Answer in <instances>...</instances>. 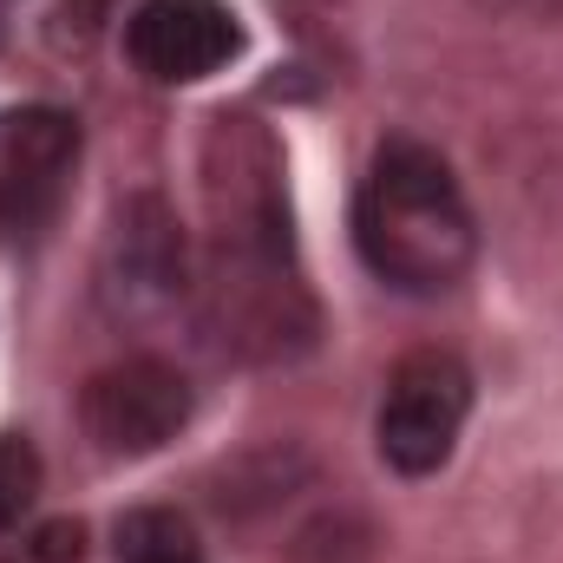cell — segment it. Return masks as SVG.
I'll return each mask as SVG.
<instances>
[{"mask_svg": "<svg viewBox=\"0 0 563 563\" xmlns=\"http://www.w3.org/2000/svg\"><path fill=\"white\" fill-rule=\"evenodd\" d=\"M203 203H210V269L203 328L236 361H288L314 334V301L295 269L282 151L256 119H217L203 139Z\"/></svg>", "mask_w": 563, "mask_h": 563, "instance_id": "6da1fadb", "label": "cell"}, {"mask_svg": "<svg viewBox=\"0 0 563 563\" xmlns=\"http://www.w3.org/2000/svg\"><path fill=\"white\" fill-rule=\"evenodd\" d=\"M354 243L361 263L400 295H445L465 282L478 230L452 164L432 144L394 139L374 151L354 197Z\"/></svg>", "mask_w": 563, "mask_h": 563, "instance_id": "7a4b0ae2", "label": "cell"}, {"mask_svg": "<svg viewBox=\"0 0 563 563\" xmlns=\"http://www.w3.org/2000/svg\"><path fill=\"white\" fill-rule=\"evenodd\" d=\"M472 413V374L459 354L445 347H420L407 354L394 374H387V394H380V459L400 472V478H426L452 459L459 445V426Z\"/></svg>", "mask_w": 563, "mask_h": 563, "instance_id": "3957f363", "label": "cell"}, {"mask_svg": "<svg viewBox=\"0 0 563 563\" xmlns=\"http://www.w3.org/2000/svg\"><path fill=\"white\" fill-rule=\"evenodd\" d=\"M79 170V119L59 106L0 112V243H26L53 223Z\"/></svg>", "mask_w": 563, "mask_h": 563, "instance_id": "277c9868", "label": "cell"}, {"mask_svg": "<svg viewBox=\"0 0 563 563\" xmlns=\"http://www.w3.org/2000/svg\"><path fill=\"white\" fill-rule=\"evenodd\" d=\"M184 420H190V380L157 354H125V361L99 367L79 394L86 439L112 459H144V452L170 445Z\"/></svg>", "mask_w": 563, "mask_h": 563, "instance_id": "5b68a950", "label": "cell"}, {"mask_svg": "<svg viewBox=\"0 0 563 563\" xmlns=\"http://www.w3.org/2000/svg\"><path fill=\"white\" fill-rule=\"evenodd\" d=\"M243 46V26L223 0H144L125 26V53L157 86H197L223 73Z\"/></svg>", "mask_w": 563, "mask_h": 563, "instance_id": "8992f818", "label": "cell"}, {"mask_svg": "<svg viewBox=\"0 0 563 563\" xmlns=\"http://www.w3.org/2000/svg\"><path fill=\"white\" fill-rule=\"evenodd\" d=\"M184 295V230L164 197H132L106 243V301L112 314H164Z\"/></svg>", "mask_w": 563, "mask_h": 563, "instance_id": "52a82bcc", "label": "cell"}, {"mask_svg": "<svg viewBox=\"0 0 563 563\" xmlns=\"http://www.w3.org/2000/svg\"><path fill=\"white\" fill-rule=\"evenodd\" d=\"M119 563H203V551L177 511H132L119 525Z\"/></svg>", "mask_w": 563, "mask_h": 563, "instance_id": "ba28073f", "label": "cell"}, {"mask_svg": "<svg viewBox=\"0 0 563 563\" xmlns=\"http://www.w3.org/2000/svg\"><path fill=\"white\" fill-rule=\"evenodd\" d=\"M33 492H40V452H33L20 432H7V439H0V531H13V525L26 518Z\"/></svg>", "mask_w": 563, "mask_h": 563, "instance_id": "9c48e42d", "label": "cell"}, {"mask_svg": "<svg viewBox=\"0 0 563 563\" xmlns=\"http://www.w3.org/2000/svg\"><path fill=\"white\" fill-rule=\"evenodd\" d=\"M40 558H46V563H66V558H79V525H53V531L40 538Z\"/></svg>", "mask_w": 563, "mask_h": 563, "instance_id": "30bf717a", "label": "cell"}, {"mask_svg": "<svg viewBox=\"0 0 563 563\" xmlns=\"http://www.w3.org/2000/svg\"><path fill=\"white\" fill-rule=\"evenodd\" d=\"M525 7H558V0H525Z\"/></svg>", "mask_w": 563, "mask_h": 563, "instance_id": "8fae6325", "label": "cell"}]
</instances>
